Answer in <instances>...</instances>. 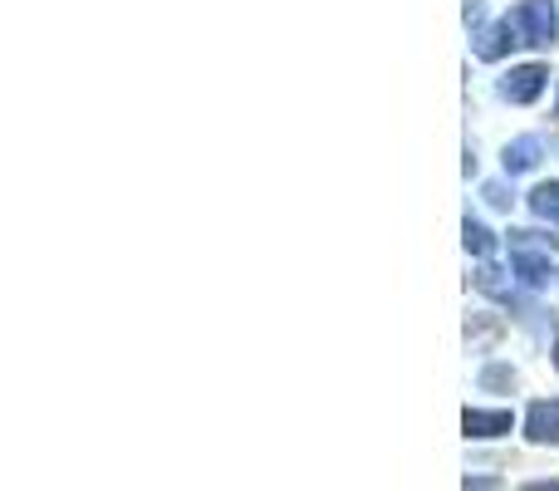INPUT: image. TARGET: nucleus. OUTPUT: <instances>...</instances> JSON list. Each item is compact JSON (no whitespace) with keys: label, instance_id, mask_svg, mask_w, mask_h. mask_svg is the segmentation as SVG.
Listing matches in <instances>:
<instances>
[{"label":"nucleus","instance_id":"6e6552de","mask_svg":"<svg viewBox=\"0 0 559 491\" xmlns=\"http://www.w3.org/2000/svg\"><path fill=\"white\" fill-rule=\"evenodd\" d=\"M531 212L545 217V222H559V183H540L531 192Z\"/></svg>","mask_w":559,"mask_h":491},{"label":"nucleus","instance_id":"9d476101","mask_svg":"<svg viewBox=\"0 0 559 491\" xmlns=\"http://www.w3.org/2000/svg\"><path fill=\"white\" fill-rule=\"evenodd\" d=\"M486 202H491V207H511V197H506L501 183H486Z\"/></svg>","mask_w":559,"mask_h":491},{"label":"nucleus","instance_id":"f03ea898","mask_svg":"<svg viewBox=\"0 0 559 491\" xmlns=\"http://www.w3.org/2000/svg\"><path fill=\"white\" fill-rule=\"evenodd\" d=\"M545 79H550V69H545V65H521V69H511V74L501 79V98H511V104H531V98H540Z\"/></svg>","mask_w":559,"mask_h":491},{"label":"nucleus","instance_id":"423d86ee","mask_svg":"<svg viewBox=\"0 0 559 491\" xmlns=\"http://www.w3.org/2000/svg\"><path fill=\"white\" fill-rule=\"evenodd\" d=\"M515 270H521V280H525V285H535V290H545L559 276L550 260L535 256V250H515Z\"/></svg>","mask_w":559,"mask_h":491},{"label":"nucleus","instance_id":"7ed1b4c3","mask_svg":"<svg viewBox=\"0 0 559 491\" xmlns=\"http://www.w3.org/2000/svg\"><path fill=\"white\" fill-rule=\"evenodd\" d=\"M525 437H531V443L559 447V398H540V404H531V413H525Z\"/></svg>","mask_w":559,"mask_h":491},{"label":"nucleus","instance_id":"0eeeda50","mask_svg":"<svg viewBox=\"0 0 559 491\" xmlns=\"http://www.w3.org/2000/svg\"><path fill=\"white\" fill-rule=\"evenodd\" d=\"M540 163V138H515V143H506V173H531V167Z\"/></svg>","mask_w":559,"mask_h":491},{"label":"nucleus","instance_id":"f8f14e48","mask_svg":"<svg viewBox=\"0 0 559 491\" xmlns=\"http://www.w3.org/2000/svg\"><path fill=\"white\" fill-rule=\"evenodd\" d=\"M555 369H559V344H555Z\"/></svg>","mask_w":559,"mask_h":491},{"label":"nucleus","instance_id":"9b49d317","mask_svg":"<svg viewBox=\"0 0 559 491\" xmlns=\"http://www.w3.org/2000/svg\"><path fill=\"white\" fill-rule=\"evenodd\" d=\"M531 491H559V477L555 482H531Z\"/></svg>","mask_w":559,"mask_h":491},{"label":"nucleus","instance_id":"20e7f679","mask_svg":"<svg viewBox=\"0 0 559 491\" xmlns=\"http://www.w3.org/2000/svg\"><path fill=\"white\" fill-rule=\"evenodd\" d=\"M462 428H466V437H501V433H511V413H486V408H466V418H462Z\"/></svg>","mask_w":559,"mask_h":491},{"label":"nucleus","instance_id":"f257e3e1","mask_svg":"<svg viewBox=\"0 0 559 491\" xmlns=\"http://www.w3.org/2000/svg\"><path fill=\"white\" fill-rule=\"evenodd\" d=\"M511 30L521 45H555V0H521V5L511 10Z\"/></svg>","mask_w":559,"mask_h":491},{"label":"nucleus","instance_id":"1a4fd4ad","mask_svg":"<svg viewBox=\"0 0 559 491\" xmlns=\"http://www.w3.org/2000/svg\"><path fill=\"white\" fill-rule=\"evenodd\" d=\"M462 242H466L472 256H491V250H496V236L486 232L481 222H472V217H466V226H462Z\"/></svg>","mask_w":559,"mask_h":491},{"label":"nucleus","instance_id":"39448f33","mask_svg":"<svg viewBox=\"0 0 559 491\" xmlns=\"http://www.w3.org/2000/svg\"><path fill=\"white\" fill-rule=\"evenodd\" d=\"M511 45H521V39H515V30H511V20H501V25H491V30H481V35H476V55H481V59H501Z\"/></svg>","mask_w":559,"mask_h":491}]
</instances>
